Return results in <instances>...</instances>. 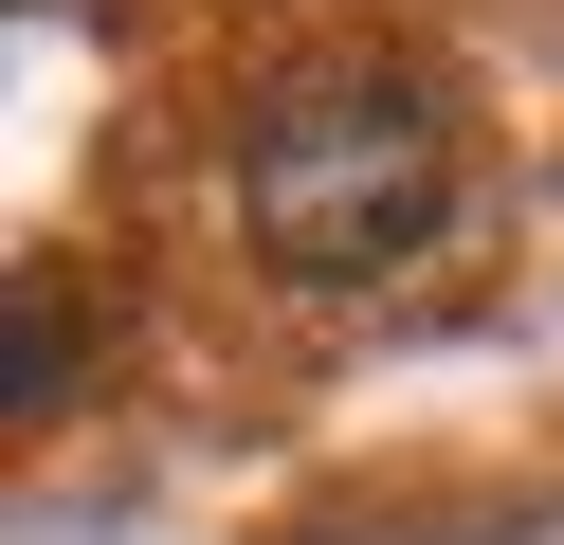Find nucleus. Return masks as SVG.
<instances>
[{"label": "nucleus", "mask_w": 564, "mask_h": 545, "mask_svg": "<svg viewBox=\"0 0 564 545\" xmlns=\"http://www.w3.org/2000/svg\"><path fill=\"white\" fill-rule=\"evenodd\" d=\"M237 218H256V254L292 291L401 273V254L455 218V109H437V73H401V55L273 73L256 128H237Z\"/></svg>", "instance_id": "obj_1"}, {"label": "nucleus", "mask_w": 564, "mask_h": 545, "mask_svg": "<svg viewBox=\"0 0 564 545\" xmlns=\"http://www.w3.org/2000/svg\"><path fill=\"white\" fill-rule=\"evenodd\" d=\"M55 400H74V309L19 291V418H55Z\"/></svg>", "instance_id": "obj_2"}]
</instances>
